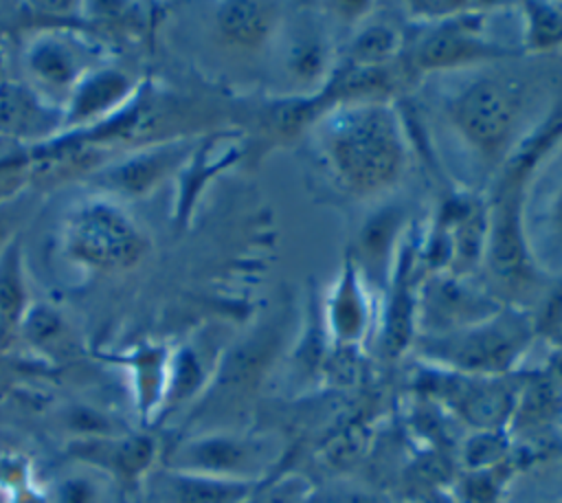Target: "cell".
Wrapping results in <instances>:
<instances>
[{"label": "cell", "instance_id": "3957f363", "mask_svg": "<svg viewBox=\"0 0 562 503\" xmlns=\"http://www.w3.org/2000/svg\"><path fill=\"white\" fill-rule=\"evenodd\" d=\"M533 325L527 314L501 308L496 314L443 334H424L417 340L419 354L441 369L472 378H501L533 340Z\"/></svg>", "mask_w": 562, "mask_h": 503}, {"label": "cell", "instance_id": "52a82bcc", "mask_svg": "<svg viewBox=\"0 0 562 503\" xmlns=\"http://www.w3.org/2000/svg\"><path fill=\"white\" fill-rule=\"evenodd\" d=\"M468 11L437 20V24L424 33L413 51L406 57L408 72H424V70H446V68H465L476 62H492L503 59L509 55L503 46L483 37L481 13Z\"/></svg>", "mask_w": 562, "mask_h": 503}, {"label": "cell", "instance_id": "f546056e", "mask_svg": "<svg viewBox=\"0 0 562 503\" xmlns=\"http://www.w3.org/2000/svg\"><path fill=\"white\" fill-rule=\"evenodd\" d=\"M303 503H378V501L375 496L358 488H331L325 492L314 490Z\"/></svg>", "mask_w": 562, "mask_h": 503}, {"label": "cell", "instance_id": "d6986e66", "mask_svg": "<svg viewBox=\"0 0 562 503\" xmlns=\"http://www.w3.org/2000/svg\"><path fill=\"white\" fill-rule=\"evenodd\" d=\"M213 371L215 367H209L206 360L200 356V351L191 345H184L173 354H169L162 411L200 398L209 387Z\"/></svg>", "mask_w": 562, "mask_h": 503}, {"label": "cell", "instance_id": "cb8c5ba5", "mask_svg": "<svg viewBox=\"0 0 562 503\" xmlns=\"http://www.w3.org/2000/svg\"><path fill=\"white\" fill-rule=\"evenodd\" d=\"M20 329L26 336V340L40 349L59 345V340L64 338V332H66L59 314L44 305L29 308L20 323Z\"/></svg>", "mask_w": 562, "mask_h": 503}, {"label": "cell", "instance_id": "8fae6325", "mask_svg": "<svg viewBox=\"0 0 562 503\" xmlns=\"http://www.w3.org/2000/svg\"><path fill=\"white\" fill-rule=\"evenodd\" d=\"M426 308L419 310V318L426 321L424 334H443L472 323H479L496 314L503 305L494 299L474 292L461 283L459 275L435 277L426 288Z\"/></svg>", "mask_w": 562, "mask_h": 503}, {"label": "cell", "instance_id": "f1b7e54d", "mask_svg": "<svg viewBox=\"0 0 562 503\" xmlns=\"http://www.w3.org/2000/svg\"><path fill=\"white\" fill-rule=\"evenodd\" d=\"M544 226H547V237H549L551 246L558 253H562V176L558 178V182L549 195Z\"/></svg>", "mask_w": 562, "mask_h": 503}, {"label": "cell", "instance_id": "30bf717a", "mask_svg": "<svg viewBox=\"0 0 562 503\" xmlns=\"http://www.w3.org/2000/svg\"><path fill=\"white\" fill-rule=\"evenodd\" d=\"M68 452L72 459L108 472L121 485H136L156 463L158 444L149 435L119 433L112 437L75 439Z\"/></svg>", "mask_w": 562, "mask_h": 503}, {"label": "cell", "instance_id": "7402d4cb", "mask_svg": "<svg viewBox=\"0 0 562 503\" xmlns=\"http://www.w3.org/2000/svg\"><path fill=\"white\" fill-rule=\"evenodd\" d=\"M400 51L402 44L397 31L386 24H369L360 29V33H356L342 64L351 68L389 66L395 62Z\"/></svg>", "mask_w": 562, "mask_h": 503}, {"label": "cell", "instance_id": "4dcf8cb0", "mask_svg": "<svg viewBox=\"0 0 562 503\" xmlns=\"http://www.w3.org/2000/svg\"><path fill=\"white\" fill-rule=\"evenodd\" d=\"M11 228H9V220L4 213H0V250L7 246V242L11 239Z\"/></svg>", "mask_w": 562, "mask_h": 503}, {"label": "cell", "instance_id": "4fadbf2b", "mask_svg": "<svg viewBox=\"0 0 562 503\" xmlns=\"http://www.w3.org/2000/svg\"><path fill=\"white\" fill-rule=\"evenodd\" d=\"M215 33L224 46L237 53H261L283 24L277 2H220L215 7Z\"/></svg>", "mask_w": 562, "mask_h": 503}, {"label": "cell", "instance_id": "ffe728a7", "mask_svg": "<svg viewBox=\"0 0 562 503\" xmlns=\"http://www.w3.org/2000/svg\"><path fill=\"white\" fill-rule=\"evenodd\" d=\"M26 310L22 246L13 235L0 250V332L20 327Z\"/></svg>", "mask_w": 562, "mask_h": 503}, {"label": "cell", "instance_id": "e0dca14e", "mask_svg": "<svg viewBox=\"0 0 562 503\" xmlns=\"http://www.w3.org/2000/svg\"><path fill=\"white\" fill-rule=\"evenodd\" d=\"M162 483L165 503H246L259 481H228L169 470Z\"/></svg>", "mask_w": 562, "mask_h": 503}, {"label": "cell", "instance_id": "d4e9b609", "mask_svg": "<svg viewBox=\"0 0 562 503\" xmlns=\"http://www.w3.org/2000/svg\"><path fill=\"white\" fill-rule=\"evenodd\" d=\"M527 42L533 48H549L562 42V13L547 4H527Z\"/></svg>", "mask_w": 562, "mask_h": 503}, {"label": "cell", "instance_id": "277c9868", "mask_svg": "<svg viewBox=\"0 0 562 503\" xmlns=\"http://www.w3.org/2000/svg\"><path fill=\"white\" fill-rule=\"evenodd\" d=\"M283 446L268 435H250L235 428L200 431L184 437L167 455V468L228 481L257 483L270 477Z\"/></svg>", "mask_w": 562, "mask_h": 503}, {"label": "cell", "instance_id": "44dd1931", "mask_svg": "<svg viewBox=\"0 0 562 503\" xmlns=\"http://www.w3.org/2000/svg\"><path fill=\"white\" fill-rule=\"evenodd\" d=\"M402 226V215L393 206L375 213L360 231L358 239V255L351 257L360 268L362 277L367 279L373 268H382L389 264L393 244L397 242V231Z\"/></svg>", "mask_w": 562, "mask_h": 503}, {"label": "cell", "instance_id": "5b68a950", "mask_svg": "<svg viewBox=\"0 0 562 503\" xmlns=\"http://www.w3.org/2000/svg\"><path fill=\"white\" fill-rule=\"evenodd\" d=\"M283 321H272L228 347L220 356L213 378L198 400L200 417L220 420L217 428H224L226 417L239 415L257 395L268 371L272 369L283 347Z\"/></svg>", "mask_w": 562, "mask_h": 503}, {"label": "cell", "instance_id": "8992f818", "mask_svg": "<svg viewBox=\"0 0 562 503\" xmlns=\"http://www.w3.org/2000/svg\"><path fill=\"white\" fill-rule=\"evenodd\" d=\"M66 253L97 270H125L138 264L147 242L132 217L114 202L90 198L72 206L64 228Z\"/></svg>", "mask_w": 562, "mask_h": 503}, {"label": "cell", "instance_id": "ac0fdd59", "mask_svg": "<svg viewBox=\"0 0 562 503\" xmlns=\"http://www.w3.org/2000/svg\"><path fill=\"white\" fill-rule=\"evenodd\" d=\"M130 371L136 393V404L143 417H154L162 411L165 389H167V369L169 351L162 345H143L132 349L121 358Z\"/></svg>", "mask_w": 562, "mask_h": 503}, {"label": "cell", "instance_id": "83f0119b", "mask_svg": "<svg viewBox=\"0 0 562 503\" xmlns=\"http://www.w3.org/2000/svg\"><path fill=\"white\" fill-rule=\"evenodd\" d=\"M53 503H101V492L90 477L72 474L57 483Z\"/></svg>", "mask_w": 562, "mask_h": 503}, {"label": "cell", "instance_id": "ba28073f", "mask_svg": "<svg viewBox=\"0 0 562 503\" xmlns=\"http://www.w3.org/2000/svg\"><path fill=\"white\" fill-rule=\"evenodd\" d=\"M373 325V308L367 279L347 255L342 270L331 283L323 305V327L329 338L345 349H353L367 340Z\"/></svg>", "mask_w": 562, "mask_h": 503}, {"label": "cell", "instance_id": "7c38bea8", "mask_svg": "<svg viewBox=\"0 0 562 503\" xmlns=\"http://www.w3.org/2000/svg\"><path fill=\"white\" fill-rule=\"evenodd\" d=\"M134 94L136 86L125 72L114 68L88 70L68 94V108L64 110L66 125H72L75 130L94 125L116 114L134 99Z\"/></svg>", "mask_w": 562, "mask_h": 503}, {"label": "cell", "instance_id": "9a60e30c", "mask_svg": "<svg viewBox=\"0 0 562 503\" xmlns=\"http://www.w3.org/2000/svg\"><path fill=\"white\" fill-rule=\"evenodd\" d=\"M285 68L296 83L312 86L316 92L329 81L334 72L331 51L323 35V26L312 15L299 22L292 31L288 40Z\"/></svg>", "mask_w": 562, "mask_h": 503}, {"label": "cell", "instance_id": "603a6c76", "mask_svg": "<svg viewBox=\"0 0 562 503\" xmlns=\"http://www.w3.org/2000/svg\"><path fill=\"white\" fill-rule=\"evenodd\" d=\"M314 492L312 483L301 474H281L263 479L246 503H303Z\"/></svg>", "mask_w": 562, "mask_h": 503}, {"label": "cell", "instance_id": "5bb4252c", "mask_svg": "<svg viewBox=\"0 0 562 503\" xmlns=\"http://www.w3.org/2000/svg\"><path fill=\"white\" fill-rule=\"evenodd\" d=\"M59 127H66L64 110L42 101L24 83L0 81V136L33 141L37 145L55 138Z\"/></svg>", "mask_w": 562, "mask_h": 503}, {"label": "cell", "instance_id": "4316f807", "mask_svg": "<svg viewBox=\"0 0 562 503\" xmlns=\"http://www.w3.org/2000/svg\"><path fill=\"white\" fill-rule=\"evenodd\" d=\"M463 452H465V461H468L470 470H474V468H494V466H501L505 444H503L498 431H479L468 441Z\"/></svg>", "mask_w": 562, "mask_h": 503}, {"label": "cell", "instance_id": "7a4b0ae2", "mask_svg": "<svg viewBox=\"0 0 562 503\" xmlns=\"http://www.w3.org/2000/svg\"><path fill=\"white\" fill-rule=\"evenodd\" d=\"M531 83L512 70H483L443 99V116L487 169H503L522 136Z\"/></svg>", "mask_w": 562, "mask_h": 503}, {"label": "cell", "instance_id": "9c48e42d", "mask_svg": "<svg viewBox=\"0 0 562 503\" xmlns=\"http://www.w3.org/2000/svg\"><path fill=\"white\" fill-rule=\"evenodd\" d=\"M193 138H169L140 145L138 152L125 156L103 171L101 182L132 198L151 193L167 176L176 174L193 152Z\"/></svg>", "mask_w": 562, "mask_h": 503}, {"label": "cell", "instance_id": "2e32d148", "mask_svg": "<svg viewBox=\"0 0 562 503\" xmlns=\"http://www.w3.org/2000/svg\"><path fill=\"white\" fill-rule=\"evenodd\" d=\"M26 64H29L33 77L42 86H48L55 90H68V94L86 75L83 66L79 62L77 46H72L59 37L35 40L29 48Z\"/></svg>", "mask_w": 562, "mask_h": 503}, {"label": "cell", "instance_id": "484cf974", "mask_svg": "<svg viewBox=\"0 0 562 503\" xmlns=\"http://www.w3.org/2000/svg\"><path fill=\"white\" fill-rule=\"evenodd\" d=\"M494 468L470 470L457 483L459 503H496L501 496V479L494 477Z\"/></svg>", "mask_w": 562, "mask_h": 503}, {"label": "cell", "instance_id": "6da1fadb", "mask_svg": "<svg viewBox=\"0 0 562 503\" xmlns=\"http://www.w3.org/2000/svg\"><path fill=\"white\" fill-rule=\"evenodd\" d=\"M307 132L321 169L351 200H378L404 178L408 143L391 101L329 105Z\"/></svg>", "mask_w": 562, "mask_h": 503}]
</instances>
